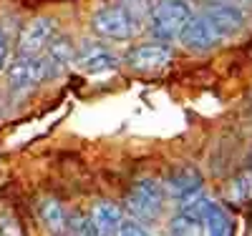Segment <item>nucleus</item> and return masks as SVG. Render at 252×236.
I'll use <instances>...</instances> for the list:
<instances>
[{
  "label": "nucleus",
  "mask_w": 252,
  "mask_h": 236,
  "mask_svg": "<svg viewBox=\"0 0 252 236\" xmlns=\"http://www.w3.org/2000/svg\"><path fill=\"white\" fill-rule=\"evenodd\" d=\"M91 30L101 40L126 43V40H134L144 30V18L131 5H126V3H111V5L98 8L91 15Z\"/></svg>",
  "instance_id": "f257e3e1"
},
{
  "label": "nucleus",
  "mask_w": 252,
  "mask_h": 236,
  "mask_svg": "<svg viewBox=\"0 0 252 236\" xmlns=\"http://www.w3.org/2000/svg\"><path fill=\"white\" fill-rule=\"evenodd\" d=\"M192 18V5L187 0H157L149 10L146 26H149L152 35L161 43L174 40L184 23Z\"/></svg>",
  "instance_id": "f03ea898"
},
{
  "label": "nucleus",
  "mask_w": 252,
  "mask_h": 236,
  "mask_svg": "<svg viewBox=\"0 0 252 236\" xmlns=\"http://www.w3.org/2000/svg\"><path fill=\"white\" fill-rule=\"evenodd\" d=\"M126 209L134 216V221L154 224L164 213V186L157 179H141L131 186L126 196Z\"/></svg>",
  "instance_id": "7ed1b4c3"
},
{
  "label": "nucleus",
  "mask_w": 252,
  "mask_h": 236,
  "mask_svg": "<svg viewBox=\"0 0 252 236\" xmlns=\"http://www.w3.org/2000/svg\"><path fill=\"white\" fill-rule=\"evenodd\" d=\"M73 66L83 76H103L109 71H116L119 60L116 55L98 40H83L73 53Z\"/></svg>",
  "instance_id": "20e7f679"
},
{
  "label": "nucleus",
  "mask_w": 252,
  "mask_h": 236,
  "mask_svg": "<svg viewBox=\"0 0 252 236\" xmlns=\"http://www.w3.org/2000/svg\"><path fill=\"white\" fill-rule=\"evenodd\" d=\"M5 85L10 91L20 93V91H28L33 85H38L43 80V66H40V55H13L5 63Z\"/></svg>",
  "instance_id": "39448f33"
},
{
  "label": "nucleus",
  "mask_w": 252,
  "mask_h": 236,
  "mask_svg": "<svg viewBox=\"0 0 252 236\" xmlns=\"http://www.w3.org/2000/svg\"><path fill=\"white\" fill-rule=\"evenodd\" d=\"M177 40L182 43L187 51H192V53H209V51L220 48L224 43L202 13H197V15L192 13V18H189L184 23V28L179 30Z\"/></svg>",
  "instance_id": "423d86ee"
},
{
  "label": "nucleus",
  "mask_w": 252,
  "mask_h": 236,
  "mask_svg": "<svg viewBox=\"0 0 252 236\" xmlns=\"http://www.w3.org/2000/svg\"><path fill=\"white\" fill-rule=\"evenodd\" d=\"M174 53L166 43H141L126 53V66L139 73H159L172 63Z\"/></svg>",
  "instance_id": "0eeeda50"
},
{
  "label": "nucleus",
  "mask_w": 252,
  "mask_h": 236,
  "mask_svg": "<svg viewBox=\"0 0 252 236\" xmlns=\"http://www.w3.org/2000/svg\"><path fill=\"white\" fill-rule=\"evenodd\" d=\"M58 26L53 18H35L20 30L15 40V53L18 55H40L46 51V46L56 38Z\"/></svg>",
  "instance_id": "6e6552de"
},
{
  "label": "nucleus",
  "mask_w": 252,
  "mask_h": 236,
  "mask_svg": "<svg viewBox=\"0 0 252 236\" xmlns=\"http://www.w3.org/2000/svg\"><path fill=\"white\" fill-rule=\"evenodd\" d=\"M73 53H76V46L73 40L56 33V38L46 46V51L40 53V66H43V80H53V78H61L71 66H73Z\"/></svg>",
  "instance_id": "1a4fd4ad"
},
{
  "label": "nucleus",
  "mask_w": 252,
  "mask_h": 236,
  "mask_svg": "<svg viewBox=\"0 0 252 236\" xmlns=\"http://www.w3.org/2000/svg\"><path fill=\"white\" fill-rule=\"evenodd\" d=\"M202 15L209 20V26L217 30V35L222 40H229V38H237L245 28V13L235 5H227L222 0L217 3H209L202 8Z\"/></svg>",
  "instance_id": "9d476101"
},
{
  "label": "nucleus",
  "mask_w": 252,
  "mask_h": 236,
  "mask_svg": "<svg viewBox=\"0 0 252 236\" xmlns=\"http://www.w3.org/2000/svg\"><path fill=\"white\" fill-rule=\"evenodd\" d=\"M202 201H204L202 194L182 201V209H179V213L174 216V221H172V226H169V234H172V236H204L202 219H199Z\"/></svg>",
  "instance_id": "9b49d317"
},
{
  "label": "nucleus",
  "mask_w": 252,
  "mask_h": 236,
  "mask_svg": "<svg viewBox=\"0 0 252 236\" xmlns=\"http://www.w3.org/2000/svg\"><path fill=\"white\" fill-rule=\"evenodd\" d=\"M199 219H202L204 236H232L235 234V224L229 219L227 209L217 201L204 199L202 209H199Z\"/></svg>",
  "instance_id": "f8f14e48"
},
{
  "label": "nucleus",
  "mask_w": 252,
  "mask_h": 236,
  "mask_svg": "<svg viewBox=\"0 0 252 236\" xmlns=\"http://www.w3.org/2000/svg\"><path fill=\"white\" fill-rule=\"evenodd\" d=\"M166 194H172V199H177L179 204L202 194V176L197 174V168L184 166L172 171L169 179H166Z\"/></svg>",
  "instance_id": "ddd939ff"
},
{
  "label": "nucleus",
  "mask_w": 252,
  "mask_h": 236,
  "mask_svg": "<svg viewBox=\"0 0 252 236\" xmlns=\"http://www.w3.org/2000/svg\"><path fill=\"white\" fill-rule=\"evenodd\" d=\"M91 226L96 231V236H119V226H121V209L111 201H98L91 209Z\"/></svg>",
  "instance_id": "4468645a"
},
{
  "label": "nucleus",
  "mask_w": 252,
  "mask_h": 236,
  "mask_svg": "<svg viewBox=\"0 0 252 236\" xmlns=\"http://www.w3.org/2000/svg\"><path fill=\"white\" fill-rule=\"evenodd\" d=\"M40 211V219H43V224L51 229V231H63L66 229V213H63L61 204L56 199H43L38 206Z\"/></svg>",
  "instance_id": "2eb2a0df"
},
{
  "label": "nucleus",
  "mask_w": 252,
  "mask_h": 236,
  "mask_svg": "<svg viewBox=\"0 0 252 236\" xmlns=\"http://www.w3.org/2000/svg\"><path fill=\"white\" fill-rule=\"evenodd\" d=\"M119 236H154L149 234L141 221H134V219H121V226H119Z\"/></svg>",
  "instance_id": "dca6fc26"
},
{
  "label": "nucleus",
  "mask_w": 252,
  "mask_h": 236,
  "mask_svg": "<svg viewBox=\"0 0 252 236\" xmlns=\"http://www.w3.org/2000/svg\"><path fill=\"white\" fill-rule=\"evenodd\" d=\"M0 236H23L20 224L13 213H3V216H0Z\"/></svg>",
  "instance_id": "f3484780"
},
{
  "label": "nucleus",
  "mask_w": 252,
  "mask_h": 236,
  "mask_svg": "<svg viewBox=\"0 0 252 236\" xmlns=\"http://www.w3.org/2000/svg\"><path fill=\"white\" fill-rule=\"evenodd\" d=\"M8 58H10V35L0 28V73H3Z\"/></svg>",
  "instance_id": "a211bd4d"
},
{
  "label": "nucleus",
  "mask_w": 252,
  "mask_h": 236,
  "mask_svg": "<svg viewBox=\"0 0 252 236\" xmlns=\"http://www.w3.org/2000/svg\"><path fill=\"white\" fill-rule=\"evenodd\" d=\"M222 3H227V5H235V8H247V5H252V0H222Z\"/></svg>",
  "instance_id": "6ab92c4d"
},
{
  "label": "nucleus",
  "mask_w": 252,
  "mask_h": 236,
  "mask_svg": "<svg viewBox=\"0 0 252 236\" xmlns=\"http://www.w3.org/2000/svg\"><path fill=\"white\" fill-rule=\"evenodd\" d=\"M187 3H189V5L197 3V5H202V8H204V5H209V3H217V0H187Z\"/></svg>",
  "instance_id": "aec40b11"
},
{
  "label": "nucleus",
  "mask_w": 252,
  "mask_h": 236,
  "mask_svg": "<svg viewBox=\"0 0 252 236\" xmlns=\"http://www.w3.org/2000/svg\"><path fill=\"white\" fill-rule=\"evenodd\" d=\"M71 236H73V234H71Z\"/></svg>",
  "instance_id": "412c9836"
}]
</instances>
